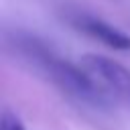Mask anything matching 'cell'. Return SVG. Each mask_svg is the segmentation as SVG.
Instances as JSON below:
<instances>
[{"mask_svg":"<svg viewBox=\"0 0 130 130\" xmlns=\"http://www.w3.org/2000/svg\"><path fill=\"white\" fill-rule=\"evenodd\" d=\"M18 51L26 59H30L41 71H45L47 77L59 89H63L67 95H71L83 104H89V106H108L106 98L100 93L95 83L89 79V75L79 65H73L69 61L59 59L41 41L24 37L18 41Z\"/></svg>","mask_w":130,"mask_h":130,"instance_id":"cell-1","label":"cell"},{"mask_svg":"<svg viewBox=\"0 0 130 130\" xmlns=\"http://www.w3.org/2000/svg\"><path fill=\"white\" fill-rule=\"evenodd\" d=\"M79 67L89 75L108 104L116 102L130 110V71L122 63L104 55L87 53L81 57Z\"/></svg>","mask_w":130,"mask_h":130,"instance_id":"cell-2","label":"cell"},{"mask_svg":"<svg viewBox=\"0 0 130 130\" xmlns=\"http://www.w3.org/2000/svg\"><path fill=\"white\" fill-rule=\"evenodd\" d=\"M71 24L77 30L85 32L87 37L100 41L102 45H106L110 49H116V51H128L130 49V37L124 30L108 24L102 18H95L91 14H75V16H71Z\"/></svg>","mask_w":130,"mask_h":130,"instance_id":"cell-3","label":"cell"},{"mask_svg":"<svg viewBox=\"0 0 130 130\" xmlns=\"http://www.w3.org/2000/svg\"><path fill=\"white\" fill-rule=\"evenodd\" d=\"M0 130H24V126L10 110H4L0 116Z\"/></svg>","mask_w":130,"mask_h":130,"instance_id":"cell-4","label":"cell"}]
</instances>
